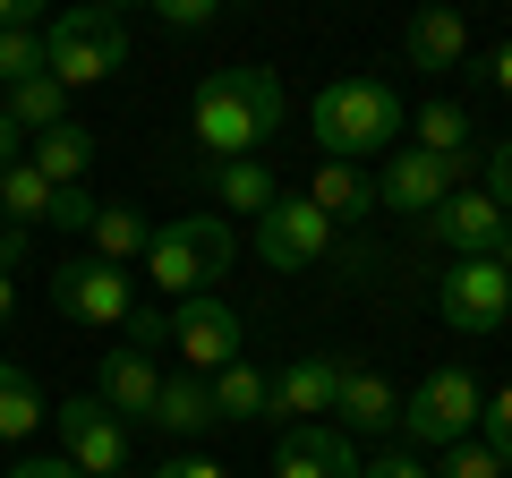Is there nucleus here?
<instances>
[{
    "mask_svg": "<svg viewBox=\"0 0 512 478\" xmlns=\"http://www.w3.org/2000/svg\"><path fill=\"white\" fill-rule=\"evenodd\" d=\"M282 111H291V94L274 69H214L188 94V146L205 163H256L265 137L282 129Z\"/></svg>",
    "mask_w": 512,
    "mask_h": 478,
    "instance_id": "obj_1",
    "label": "nucleus"
},
{
    "mask_svg": "<svg viewBox=\"0 0 512 478\" xmlns=\"http://www.w3.org/2000/svg\"><path fill=\"white\" fill-rule=\"evenodd\" d=\"M308 129L316 146H325V163H367V154H393V137H410V103L384 77H333V86H316L308 103Z\"/></svg>",
    "mask_w": 512,
    "mask_h": 478,
    "instance_id": "obj_2",
    "label": "nucleus"
},
{
    "mask_svg": "<svg viewBox=\"0 0 512 478\" xmlns=\"http://www.w3.org/2000/svg\"><path fill=\"white\" fill-rule=\"evenodd\" d=\"M231 222L222 214H180V222H154V248H146V274L154 291L180 308V299H205L222 274H231Z\"/></svg>",
    "mask_w": 512,
    "mask_h": 478,
    "instance_id": "obj_3",
    "label": "nucleus"
},
{
    "mask_svg": "<svg viewBox=\"0 0 512 478\" xmlns=\"http://www.w3.org/2000/svg\"><path fill=\"white\" fill-rule=\"evenodd\" d=\"M43 69L60 77V86H103V77L128 69V18L120 9H103V0H86V9H60L52 26H43Z\"/></svg>",
    "mask_w": 512,
    "mask_h": 478,
    "instance_id": "obj_4",
    "label": "nucleus"
},
{
    "mask_svg": "<svg viewBox=\"0 0 512 478\" xmlns=\"http://www.w3.org/2000/svg\"><path fill=\"white\" fill-rule=\"evenodd\" d=\"M487 419V385L470 368H436L402 393V453H453Z\"/></svg>",
    "mask_w": 512,
    "mask_h": 478,
    "instance_id": "obj_5",
    "label": "nucleus"
},
{
    "mask_svg": "<svg viewBox=\"0 0 512 478\" xmlns=\"http://www.w3.org/2000/svg\"><path fill=\"white\" fill-rule=\"evenodd\" d=\"M52 308L69 316V325L128 333L137 291H128V274H120V265H103V257H60V265H52Z\"/></svg>",
    "mask_w": 512,
    "mask_h": 478,
    "instance_id": "obj_6",
    "label": "nucleus"
},
{
    "mask_svg": "<svg viewBox=\"0 0 512 478\" xmlns=\"http://www.w3.org/2000/svg\"><path fill=\"white\" fill-rule=\"evenodd\" d=\"M248 325H239V308L231 299H180V308H171V350H180V376H222L231 368V359H248Z\"/></svg>",
    "mask_w": 512,
    "mask_h": 478,
    "instance_id": "obj_7",
    "label": "nucleus"
},
{
    "mask_svg": "<svg viewBox=\"0 0 512 478\" xmlns=\"http://www.w3.org/2000/svg\"><path fill=\"white\" fill-rule=\"evenodd\" d=\"M436 308L453 333H504L512 325V274L495 257H461V265H444Z\"/></svg>",
    "mask_w": 512,
    "mask_h": 478,
    "instance_id": "obj_8",
    "label": "nucleus"
},
{
    "mask_svg": "<svg viewBox=\"0 0 512 478\" xmlns=\"http://www.w3.org/2000/svg\"><path fill=\"white\" fill-rule=\"evenodd\" d=\"M470 188V154L461 163H444V154H419V146H393L376 171V205H393V214H436L444 197H461Z\"/></svg>",
    "mask_w": 512,
    "mask_h": 478,
    "instance_id": "obj_9",
    "label": "nucleus"
},
{
    "mask_svg": "<svg viewBox=\"0 0 512 478\" xmlns=\"http://www.w3.org/2000/svg\"><path fill=\"white\" fill-rule=\"evenodd\" d=\"M333 222L316 214L308 197H274V214L256 222V265H274V274H316L333 257Z\"/></svg>",
    "mask_w": 512,
    "mask_h": 478,
    "instance_id": "obj_10",
    "label": "nucleus"
},
{
    "mask_svg": "<svg viewBox=\"0 0 512 478\" xmlns=\"http://www.w3.org/2000/svg\"><path fill=\"white\" fill-rule=\"evenodd\" d=\"M52 436H60V453H69L86 478H128V427L111 419L94 393H77V402L52 410Z\"/></svg>",
    "mask_w": 512,
    "mask_h": 478,
    "instance_id": "obj_11",
    "label": "nucleus"
},
{
    "mask_svg": "<svg viewBox=\"0 0 512 478\" xmlns=\"http://www.w3.org/2000/svg\"><path fill=\"white\" fill-rule=\"evenodd\" d=\"M419 231L436 239L453 265H461V257H495V248H504V231H512V214L487 197V188H461V197H444L436 214L419 222Z\"/></svg>",
    "mask_w": 512,
    "mask_h": 478,
    "instance_id": "obj_12",
    "label": "nucleus"
},
{
    "mask_svg": "<svg viewBox=\"0 0 512 478\" xmlns=\"http://www.w3.org/2000/svg\"><path fill=\"white\" fill-rule=\"evenodd\" d=\"M350 359H325V350H299L291 368L274 376V427H325L333 419V393H342Z\"/></svg>",
    "mask_w": 512,
    "mask_h": 478,
    "instance_id": "obj_13",
    "label": "nucleus"
},
{
    "mask_svg": "<svg viewBox=\"0 0 512 478\" xmlns=\"http://www.w3.org/2000/svg\"><path fill=\"white\" fill-rule=\"evenodd\" d=\"M94 402H103L120 427H154V402H163V368H154V350L120 342L103 359V376H94Z\"/></svg>",
    "mask_w": 512,
    "mask_h": 478,
    "instance_id": "obj_14",
    "label": "nucleus"
},
{
    "mask_svg": "<svg viewBox=\"0 0 512 478\" xmlns=\"http://www.w3.org/2000/svg\"><path fill=\"white\" fill-rule=\"evenodd\" d=\"M333 427H342V436H402V393H393V376H376V368L350 359L342 393H333Z\"/></svg>",
    "mask_w": 512,
    "mask_h": 478,
    "instance_id": "obj_15",
    "label": "nucleus"
},
{
    "mask_svg": "<svg viewBox=\"0 0 512 478\" xmlns=\"http://www.w3.org/2000/svg\"><path fill=\"white\" fill-rule=\"evenodd\" d=\"M274 478H359V453H350L342 427H282V453H274Z\"/></svg>",
    "mask_w": 512,
    "mask_h": 478,
    "instance_id": "obj_16",
    "label": "nucleus"
},
{
    "mask_svg": "<svg viewBox=\"0 0 512 478\" xmlns=\"http://www.w3.org/2000/svg\"><path fill=\"white\" fill-rule=\"evenodd\" d=\"M308 205L342 231V222H367V214H384L376 205V171H359V163H316V180H308Z\"/></svg>",
    "mask_w": 512,
    "mask_h": 478,
    "instance_id": "obj_17",
    "label": "nucleus"
},
{
    "mask_svg": "<svg viewBox=\"0 0 512 478\" xmlns=\"http://www.w3.org/2000/svg\"><path fill=\"white\" fill-rule=\"evenodd\" d=\"M214 385V419H231V427H256V419H274V376L256 368V359H231L222 376H205Z\"/></svg>",
    "mask_w": 512,
    "mask_h": 478,
    "instance_id": "obj_18",
    "label": "nucleus"
},
{
    "mask_svg": "<svg viewBox=\"0 0 512 478\" xmlns=\"http://www.w3.org/2000/svg\"><path fill=\"white\" fill-rule=\"evenodd\" d=\"M402 60L410 69H461V60H470V26H461L453 9H427V18H410Z\"/></svg>",
    "mask_w": 512,
    "mask_h": 478,
    "instance_id": "obj_19",
    "label": "nucleus"
},
{
    "mask_svg": "<svg viewBox=\"0 0 512 478\" xmlns=\"http://www.w3.org/2000/svg\"><path fill=\"white\" fill-rule=\"evenodd\" d=\"M26 163H35L52 188H86V171H94V137L77 129V120H60V129H43L35 146H26Z\"/></svg>",
    "mask_w": 512,
    "mask_h": 478,
    "instance_id": "obj_20",
    "label": "nucleus"
},
{
    "mask_svg": "<svg viewBox=\"0 0 512 478\" xmlns=\"http://www.w3.org/2000/svg\"><path fill=\"white\" fill-rule=\"evenodd\" d=\"M205 197L231 205V214H256V222H265L282 188H274V171H265V163H205Z\"/></svg>",
    "mask_w": 512,
    "mask_h": 478,
    "instance_id": "obj_21",
    "label": "nucleus"
},
{
    "mask_svg": "<svg viewBox=\"0 0 512 478\" xmlns=\"http://www.w3.org/2000/svg\"><path fill=\"white\" fill-rule=\"evenodd\" d=\"M154 427H163V436H205V427H222L214 419V385H205V376H163V402H154Z\"/></svg>",
    "mask_w": 512,
    "mask_h": 478,
    "instance_id": "obj_22",
    "label": "nucleus"
},
{
    "mask_svg": "<svg viewBox=\"0 0 512 478\" xmlns=\"http://www.w3.org/2000/svg\"><path fill=\"white\" fill-rule=\"evenodd\" d=\"M86 239H94V257H103V265H120V274H128V265H146V248H154V222L137 214V205H103Z\"/></svg>",
    "mask_w": 512,
    "mask_h": 478,
    "instance_id": "obj_23",
    "label": "nucleus"
},
{
    "mask_svg": "<svg viewBox=\"0 0 512 478\" xmlns=\"http://www.w3.org/2000/svg\"><path fill=\"white\" fill-rule=\"evenodd\" d=\"M470 137H478V129H470V111L444 103V94L410 111V146H419V154H444V163H461V154H470Z\"/></svg>",
    "mask_w": 512,
    "mask_h": 478,
    "instance_id": "obj_24",
    "label": "nucleus"
},
{
    "mask_svg": "<svg viewBox=\"0 0 512 478\" xmlns=\"http://www.w3.org/2000/svg\"><path fill=\"white\" fill-rule=\"evenodd\" d=\"M52 197H60V188L43 180L35 163H9V171H0V222L35 231V222H52Z\"/></svg>",
    "mask_w": 512,
    "mask_h": 478,
    "instance_id": "obj_25",
    "label": "nucleus"
},
{
    "mask_svg": "<svg viewBox=\"0 0 512 478\" xmlns=\"http://www.w3.org/2000/svg\"><path fill=\"white\" fill-rule=\"evenodd\" d=\"M0 111H9V120H18L26 137H43V129H60V120H69V86H60V77L43 69V77H26V86L9 94Z\"/></svg>",
    "mask_w": 512,
    "mask_h": 478,
    "instance_id": "obj_26",
    "label": "nucleus"
},
{
    "mask_svg": "<svg viewBox=\"0 0 512 478\" xmlns=\"http://www.w3.org/2000/svg\"><path fill=\"white\" fill-rule=\"evenodd\" d=\"M35 427H43V393H35V376L0 359V444H26Z\"/></svg>",
    "mask_w": 512,
    "mask_h": 478,
    "instance_id": "obj_27",
    "label": "nucleus"
},
{
    "mask_svg": "<svg viewBox=\"0 0 512 478\" xmlns=\"http://www.w3.org/2000/svg\"><path fill=\"white\" fill-rule=\"evenodd\" d=\"M26 77H43V26H9V35H0V103H9Z\"/></svg>",
    "mask_w": 512,
    "mask_h": 478,
    "instance_id": "obj_28",
    "label": "nucleus"
},
{
    "mask_svg": "<svg viewBox=\"0 0 512 478\" xmlns=\"http://www.w3.org/2000/svg\"><path fill=\"white\" fill-rule=\"evenodd\" d=\"M436 478H512V470L495 461V444H487V436H470V444H453V453L436 461Z\"/></svg>",
    "mask_w": 512,
    "mask_h": 478,
    "instance_id": "obj_29",
    "label": "nucleus"
},
{
    "mask_svg": "<svg viewBox=\"0 0 512 478\" xmlns=\"http://www.w3.org/2000/svg\"><path fill=\"white\" fill-rule=\"evenodd\" d=\"M154 26H171V35H205V26H222V0H154Z\"/></svg>",
    "mask_w": 512,
    "mask_h": 478,
    "instance_id": "obj_30",
    "label": "nucleus"
},
{
    "mask_svg": "<svg viewBox=\"0 0 512 478\" xmlns=\"http://www.w3.org/2000/svg\"><path fill=\"white\" fill-rule=\"evenodd\" d=\"M478 436H487V444H495V461L512 470V385H495V393H487V419H478Z\"/></svg>",
    "mask_w": 512,
    "mask_h": 478,
    "instance_id": "obj_31",
    "label": "nucleus"
},
{
    "mask_svg": "<svg viewBox=\"0 0 512 478\" xmlns=\"http://www.w3.org/2000/svg\"><path fill=\"white\" fill-rule=\"evenodd\" d=\"M94 214H103L94 188H60V197H52V222H60V231H94Z\"/></svg>",
    "mask_w": 512,
    "mask_h": 478,
    "instance_id": "obj_32",
    "label": "nucleus"
},
{
    "mask_svg": "<svg viewBox=\"0 0 512 478\" xmlns=\"http://www.w3.org/2000/svg\"><path fill=\"white\" fill-rule=\"evenodd\" d=\"M359 478H436L419 453H376V461H359Z\"/></svg>",
    "mask_w": 512,
    "mask_h": 478,
    "instance_id": "obj_33",
    "label": "nucleus"
},
{
    "mask_svg": "<svg viewBox=\"0 0 512 478\" xmlns=\"http://www.w3.org/2000/svg\"><path fill=\"white\" fill-rule=\"evenodd\" d=\"M0 478H86L69 453H35V461H18V470H0Z\"/></svg>",
    "mask_w": 512,
    "mask_h": 478,
    "instance_id": "obj_34",
    "label": "nucleus"
},
{
    "mask_svg": "<svg viewBox=\"0 0 512 478\" xmlns=\"http://www.w3.org/2000/svg\"><path fill=\"white\" fill-rule=\"evenodd\" d=\"M487 197H495V205H504V214H512V137H504V146H495V163H487Z\"/></svg>",
    "mask_w": 512,
    "mask_h": 478,
    "instance_id": "obj_35",
    "label": "nucleus"
},
{
    "mask_svg": "<svg viewBox=\"0 0 512 478\" xmlns=\"http://www.w3.org/2000/svg\"><path fill=\"white\" fill-rule=\"evenodd\" d=\"M154 478H231V470H222V461H205V453H180V461H163Z\"/></svg>",
    "mask_w": 512,
    "mask_h": 478,
    "instance_id": "obj_36",
    "label": "nucleus"
},
{
    "mask_svg": "<svg viewBox=\"0 0 512 478\" xmlns=\"http://www.w3.org/2000/svg\"><path fill=\"white\" fill-rule=\"evenodd\" d=\"M487 86L512 103V43H495V60H487Z\"/></svg>",
    "mask_w": 512,
    "mask_h": 478,
    "instance_id": "obj_37",
    "label": "nucleus"
},
{
    "mask_svg": "<svg viewBox=\"0 0 512 478\" xmlns=\"http://www.w3.org/2000/svg\"><path fill=\"white\" fill-rule=\"evenodd\" d=\"M18 137H26V129L9 120V111H0V171H9V163H26V146H18Z\"/></svg>",
    "mask_w": 512,
    "mask_h": 478,
    "instance_id": "obj_38",
    "label": "nucleus"
},
{
    "mask_svg": "<svg viewBox=\"0 0 512 478\" xmlns=\"http://www.w3.org/2000/svg\"><path fill=\"white\" fill-rule=\"evenodd\" d=\"M18 257H26V231H18V222H0V274H9Z\"/></svg>",
    "mask_w": 512,
    "mask_h": 478,
    "instance_id": "obj_39",
    "label": "nucleus"
},
{
    "mask_svg": "<svg viewBox=\"0 0 512 478\" xmlns=\"http://www.w3.org/2000/svg\"><path fill=\"white\" fill-rule=\"evenodd\" d=\"M18 316V274H0V325Z\"/></svg>",
    "mask_w": 512,
    "mask_h": 478,
    "instance_id": "obj_40",
    "label": "nucleus"
},
{
    "mask_svg": "<svg viewBox=\"0 0 512 478\" xmlns=\"http://www.w3.org/2000/svg\"><path fill=\"white\" fill-rule=\"evenodd\" d=\"M495 265H504V274H512V231H504V248H495Z\"/></svg>",
    "mask_w": 512,
    "mask_h": 478,
    "instance_id": "obj_41",
    "label": "nucleus"
}]
</instances>
